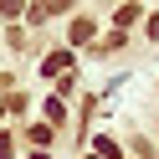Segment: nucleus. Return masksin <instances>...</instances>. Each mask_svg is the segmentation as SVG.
Returning a JSON list of instances; mask_svg holds the SVG:
<instances>
[{"instance_id":"f03ea898","label":"nucleus","mask_w":159,"mask_h":159,"mask_svg":"<svg viewBox=\"0 0 159 159\" xmlns=\"http://www.w3.org/2000/svg\"><path fill=\"white\" fill-rule=\"evenodd\" d=\"M93 36V21H72V41H87Z\"/></svg>"},{"instance_id":"f257e3e1","label":"nucleus","mask_w":159,"mask_h":159,"mask_svg":"<svg viewBox=\"0 0 159 159\" xmlns=\"http://www.w3.org/2000/svg\"><path fill=\"white\" fill-rule=\"evenodd\" d=\"M67 62H72V57L57 52V57H46V62H41V72H46V77H57V72H67Z\"/></svg>"}]
</instances>
